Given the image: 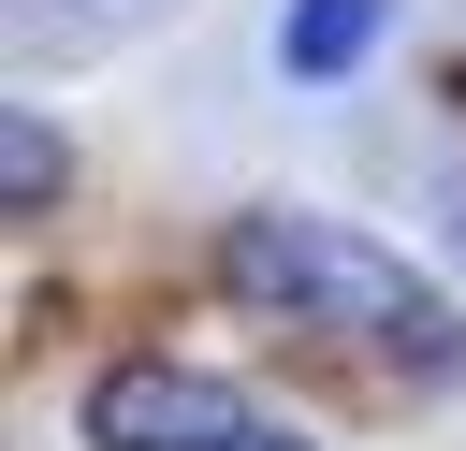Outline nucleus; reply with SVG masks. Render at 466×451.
I'll list each match as a JSON object with an SVG mask.
<instances>
[{
  "label": "nucleus",
  "instance_id": "nucleus-5",
  "mask_svg": "<svg viewBox=\"0 0 466 451\" xmlns=\"http://www.w3.org/2000/svg\"><path fill=\"white\" fill-rule=\"evenodd\" d=\"M233 451H306V436H291V422H248V436H233Z\"/></svg>",
  "mask_w": 466,
  "mask_h": 451
},
{
  "label": "nucleus",
  "instance_id": "nucleus-4",
  "mask_svg": "<svg viewBox=\"0 0 466 451\" xmlns=\"http://www.w3.org/2000/svg\"><path fill=\"white\" fill-rule=\"evenodd\" d=\"M58 189H73V160H58V116H44V102H15V116H0V204H15V218H44Z\"/></svg>",
  "mask_w": 466,
  "mask_h": 451
},
{
  "label": "nucleus",
  "instance_id": "nucleus-3",
  "mask_svg": "<svg viewBox=\"0 0 466 451\" xmlns=\"http://www.w3.org/2000/svg\"><path fill=\"white\" fill-rule=\"evenodd\" d=\"M379 29H393V0H291V15H277V73H291V87H335Z\"/></svg>",
  "mask_w": 466,
  "mask_h": 451
},
{
  "label": "nucleus",
  "instance_id": "nucleus-1",
  "mask_svg": "<svg viewBox=\"0 0 466 451\" xmlns=\"http://www.w3.org/2000/svg\"><path fill=\"white\" fill-rule=\"evenodd\" d=\"M218 276L262 306V320H320V335H379L393 364H466V320L379 247V233H350V218H291V204H262V218H233L218 233Z\"/></svg>",
  "mask_w": 466,
  "mask_h": 451
},
{
  "label": "nucleus",
  "instance_id": "nucleus-2",
  "mask_svg": "<svg viewBox=\"0 0 466 451\" xmlns=\"http://www.w3.org/2000/svg\"><path fill=\"white\" fill-rule=\"evenodd\" d=\"M248 407L204 364H102L87 378V451H233Z\"/></svg>",
  "mask_w": 466,
  "mask_h": 451
}]
</instances>
